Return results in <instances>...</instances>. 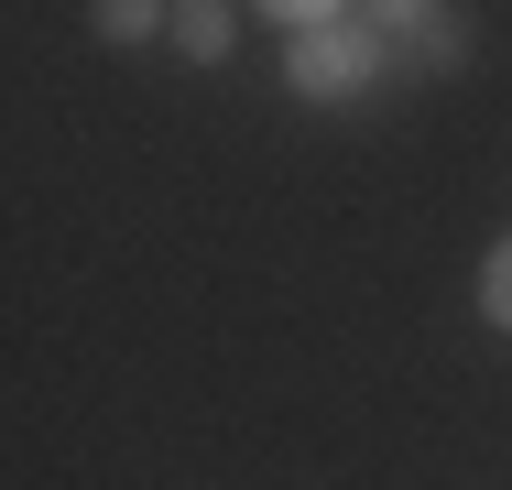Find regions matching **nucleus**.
Listing matches in <instances>:
<instances>
[{"label":"nucleus","mask_w":512,"mask_h":490,"mask_svg":"<svg viewBox=\"0 0 512 490\" xmlns=\"http://www.w3.org/2000/svg\"><path fill=\"white\" fill-rule=\"evenodd\" d=\"M284 77H295L306 98H327V109H338V98H360L371 77H382V22H371V11H327L316 33H295Z\"/></svg>","instance_id":"f257e3e1"},{"label":"nucleus","mask_w":512,"mask_h":490,"mask_svg":"<svg viewBox=\"0 0 512 490\" xmlns=\"http://www.w3.org/2000/svg\"><path fill=\"white\" fill-rule=\"evenodd\" d=\"M229 22H240V11H218V0H186V11H175V44H186L197 66H218V55H229Z\"/></svg>","instance_id":"7ed1b4c3"},{"label":"nucleus","mask_w":512,"mask_h":490,"mask_svg":"<svg viewBox=\"0 0 512 490\" xmlns=\"http://www.w3.org/2000/svg\"><path fill=\"white\" fill-rule=\"evenodd\" d=\"M88 22H99L109 44H142V33H164L175 11H142V0H109V11H88Z\"/></svg>","instance_id":"39448f33"},{"label":"nucleus","mask_w":512,"mask_h":490,"mask_svg":"<svg viewBox=\"0 0 512 490\" xmlns=\"http://www.w3.org/2000/svg\"><path fill=\"white\" fill-rule=\"evenodd\" d=\"M480 316H491V327L512 338V229L491 240V251H480Z\"/></svg>","instance_id":"20e7f679"},{"label":"nucleus","mask_w":512,"mask_h":490,"mask_svg":"<svg viewBox=\"0 0 512 490\" xmlns=\"http://www.w3.org/2000/svg\"><path fill=\"white\" fill-rule=\"evenodd\" d=\"M371 22H393L425 66H458V11H371Z\"/></svg>","instance_id":"f03ea898"}]
</instances>
